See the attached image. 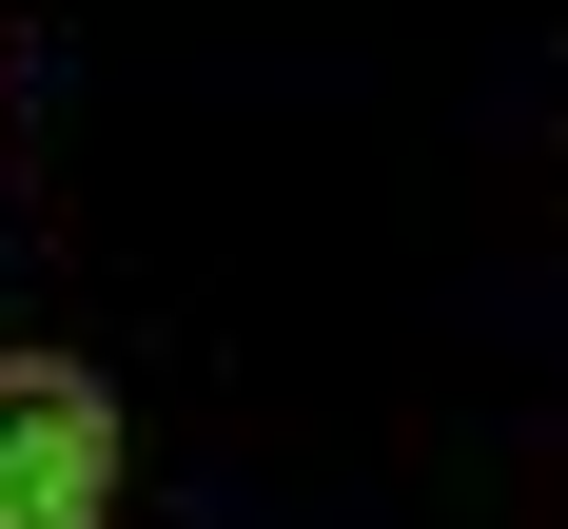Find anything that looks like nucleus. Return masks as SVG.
<instances>
[{"label": "nucleus", "mask_w": 568, "mask_h": 529, "mask_svg": "<svg viewBox=\"0 0 568 529\" xmlns=\"http://www.w3.org/2000/svg\"><path fill=\"white\" fill-rule=\"evenodd\" d=\"M118 510V393L79 353H0V529H99Z\"/></svg>", "instance_id": "nucleus-1"}]
</instances>
